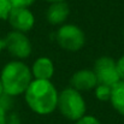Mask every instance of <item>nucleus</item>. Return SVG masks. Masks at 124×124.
Instances as JSON below:
<instances>
[{
    "instance_id": "f03ea898",
    "label": "nucleus",
    "mask_w": 124,
    "mask_h": 124,
    "mask_svg": "<svg viewBox=\"0 0 124 124\" xmlns=\"http://www.w3.org/2000/svg\"><path fill=\"white\" fill-rule=\"evenodd\" d=\"M33 80L31 70L23 60L15 59L8 62L0 72L4 94L11 98L24 94Z\"/></svg>"
},
{
    "instance_id": "a211bd4d",
    "label": "nucleus",
    "mask_w": 124,
    "mask_h": 124,
    "mask_svg": "<svg viewBox=\"0 0 124 124\" xmlns=\"http://www.w3.org/2000/svg\"><path fill=\"white\" fill-rule=\"evenodd\" d=\"M6 117H7V113L0 105V124H6Z\"/></svg>"
},
{
    "instance_id": "4468645a",
    "label": "nucleus",
    "mask_w": 124,
    "mask_h": 124,
    "mask_svg": "<svg viewBox=\"0 0 124 124\" xmlns=\"http://www.w3.org/2000/svg\"><path fill=\"white\" fill-rule=\"evenodd\" d=\"M75 124H101V123H100V121L96 117H94L92 115H84L80 119H77L75 122Z\"/></svg>"
},
{
    "instance_id": "6e6552de",
    "label": "nucleus",
    "mask_w": 124,
    "mask_h": 124,
    "mask_svg": "<svg viewBox=\"0 0 124 124\" xmlns=\"http://www.w3.org/2000/svg\"><path fill=\"white\" fill-rule=\"evenodd\" d=\"M98 80L93 69H80L74 72L70 78V87L78 90L80 93L94 90Z\"/></svg>"
},
{
    "instance_id": "f3484780",
    "label": "nucleus",
    "mask_w": 124,
    "mask_h": 124,
    "mask_svg": "<svg viewBox=\"0 0 124 124\" xmlns=\"http://www.w3.org/2000/svg\"><path fill=\"white\" fill-rule=\"evenodd\" d=\"M6 124H21V119L18 117V115L16 113H11L6 117Z\"/></svg>"
},
{
    "instance_id": "f257e3e1",
    "label": "nucleus",
    "mask_w": 124,
    "mask_h": 124,
    "mask_svg": "<svg viewBox=\"0 0 124 124\" xmlns=\"http://www.w3.org/2000/svg\"><path fill=\"white\" fill-rule=\"evenodd\" d=\"M59 92L51 81L33 80L24 93L28 107L36 115L47 116L57 110Z\"/></svg>"
},
{
    "instance_id": "412c9836",
    "label": "nucleus",
    "mask_w": 124,
    "mask_h": 124,
    "mask_svg": "<svg viewBox=\"0 0 124 124\" xmlns=\"http://www.w3.org/2000/svg\"><path fill=\"white\" fill-rule=\"evenodd\" d=\"M4 95V90H2V84H1V81H0V98Z\"/></svg>"
},
{
    "instance_id": "6ab92c4d",
    "label": "nucleus",
    "mask_w": 124,
    "mask_h": 124,
    "mask_svg": "<svg viewBox=\"0 0 124 124\" xmlns=\"http://www.w3.org/2000/svg\"><path fill=\"white\" fill-rule=\"evenodd\" d=\"M5 49V46H4V39L0 36V54H1V52Z\"/></svg>"
},
{
    "instance_id": "dca6fc26",
    "label": "nucleus",
    "mask_w": 124,
    "mask_h": 124,
    "mask_svg": "<svg viewBox=\"0 0 124 124\" xmlns=\"http://www.w3.org/2000/svg\"><path fill=\"white\" fill-rule=\"evenodd\" d=\"M116 64H117V70H118L121 81H124V55L116 60Z\"/></svg>"
},
{
    "instance_id": "ddd939ff",
    "label": "nucleus",
    "mask_w": 124,
    "mask_h": 124,
    "mask_svg": "<svg viewBox=\"0 0 124 124\" xmlns=\"http://www.w3.org/2000/svg\"><path fill=\"white\" fill-rule=\"evenodd\" d=\"M11 10L12 5L10 0H0V21H6Z\"/></svg>"
},
{
    "instance_id": "9b49d317",
    "label": "nucleus",
    "mask_w": 124,
    "mask_h": 124,
    "mask_svg": "<svg viewBox=\"0 0 124 124\" xmlns=\"http://www.w3.org/2000/svg\"><path fill=\"white\" fill-rule=\"evenodd\" d=\"M110 102L116 112L124 116V81H119L112 87Z\"/></svg>"
},
{
    "instance_id": "aec40b11",
    "label": "nucleus",
    "mask_w": 124,
    "mask_h": 124,
    "mask_svg": "<svg viewBox=\"0 0 124 124\" xmlns=\"http://www.w3.org/2000/svg\"><path fill=\"white\" fill-rule=\"evenodd\" d=\"M48 4H53V2H59V1H65V0H45Z\"/></svg>"
},
{
    "instance_id": "1a4fd4ad",
    "label": "nucleus",
    "mask_w": 124,
    "mask_h": 124,
    "mask_svg": "<svg viewBox=\"0 0 124 124\" xmlns=\"http://www.w3.org/2000/svg\"><path fill=\"white\" fill-rule=\"evenodd\" d=\"M70 15V7L65 1L53 2L46 10V19L51 25H63Z\"/></svg>"
},
{
    "instance_id": "39448f33",
    "label": "nucleus",
    "mask_w": 124,
    "mask_h": 124,
    "mask_svg": "<svg viewBox=\"0 0 124 124\" xmlns=\"http://www.w3.org/2000/svg\"><path fill=\"white\" fill-rule=\"evenodd\" d=\"M5 49L17 60H23L30 57L33 46L27 34L12 30L4 38Z\"/></svg>"
},
{
    "instance_id": "4be33fe9",
    "label": "nucleus",
    "mask_w": 124,
    "mask_h": 124,
    "mask_svg": "<svg viewBox=\"0 0 124 124\" xmlns=\"http://www.w3.org/2000/svg\"><path fill=\"white\" fill-rule=\"evenodd\" d=\"M123 38H124V30H123Z\"/></svg>"
},
{
    "instance_id": "f8f14e48",
    "label": "nucleus",
    "mask_w": 124,
    "mask_h": 124,
    "mask_svg": "<svg viewBox=\"0 0 124 124\" xmlns=\"http://www.w3.org/2000/svg\"><path fill=\"white\" fill-rule=\"evenodd\" d=\"M111 89H112V87H108V85H105V84H98L94 89L96 99L100 100V101H110Z\"/></svg>"
},
{
    "instance_id": "7ed1b4c3",
    "label": "nucleus",
    "mask_w": 124,
    "mask_h": 124,
    "mask_svg": "<svg viewBox=\"0 0 124 124\" xmlns=\"http://www.w3.org/2000/svg\"><path fill=\"white\" fill-rule=\"evenodd\" d=\"M57 110H59L64 118L76 122L85 115L87 104L82 96V93L71 87H68L59 92Z\"/></svg>"
},
{
    "instance_id": "20e7f679",
    "label": "nucleus",
    "mask_w": 124,
    "mask_h": 124,
    "mask_svg": "<svg viewBox=\"0 0 124 124\" xmlns=\"http://www.w3.org/2000/svg\"><path fill=\"white\" fill-rule=\"evenodd\" d=\"M55 41L62 49L66 52H78L85 45V35L78 25L65 23L57 30Z\"/></svg>"
},
{
    "instance_id": "9d476101",
    "label": "nucleus",
    "mask_w": 124,
    "mask_h": 124,
    "mask_svg": "<svg viewBox=\"0 0 124 124\" xmlns=\"http://www.w3.org/2000/svg\"><path fill=\"white\" fill-rule=\"evenodd\" d=\"M30 70L34 80H45V81H51L55 72L54 63L48 57H39L33 63Z\"/></svg>"
},
{
    "instance_id": "423d86ee",
    "label": "nucleus",
    "mask_w": 124,
    "mask_h": 124,
    "mask_svg": "<svg viewBox=\"0 0 124 124\" xmlns=\"http://www.w3.org/2000/svg\"><path fill=\"white\" fill-rule=\"evenodd\" d=\"M93 71L96 76L98 84H105L108 87H113L116 83L121 81L116 60L108 55L99 57L94 63Z\"/></svg>"
},
{
    "instance_id": "2eb2a0df",
    "label": "nucleus",
    "mask_w": 124,
    "mask_h": 124,
    "mask_svg": "<svg viewBox=\"0 0 124 124\" xmlns=\"http://www.w3.org/2000/svg\"><path fill=\"white\" fill-rule=\"evenodd\" d=\"M12 7H25L29 8L36 0H10Z\"/></svg>"
},
{
    "instance_id": "0eeeda50",
    "label": "nucleus",
    "mask_w": 124,
    "mask_h": 124,
    "mask_svg": "<svg viewBox=\"0 0 124 124\" xmlns=\"http://www.w3.org/2000/svg\"><path fill=\"white\" fill-rule=\"evenodd\" d=\"M11 28L16 31H21L27 34L35 25L34 13L25 7H12L7 19Z\"/></svg>"
}]
</instances>
